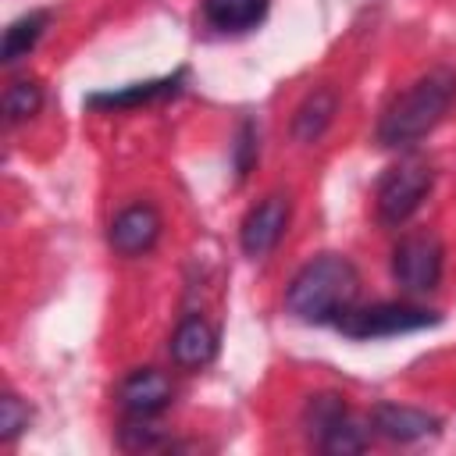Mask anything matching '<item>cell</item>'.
Masks as SVG:
<instances>
[{"label":"cell","mask_w":456,"mask_h":456,"mask_svg":"<svg viewBox=\"0 0 456 456\" xmlns=\"http://www.w3.org/2000/svg\"><path fill=\"white\" fill-rule=\"evenodd\" d=\"M289 214H292V203L285 192H271L264 196L246 217H242V228H239V242H242V253L246 256H267L285 228H289Z\"/></svg>","instance_id":"7"},{"label":"cell","mask_w":456,"mask_h":456,"mask_svg":"<svg viewBox=\"0 0 456 456\" xmlns=\"http://www.w3.org/2000/svg\"><path fill=\"white\" fill-rule=\"evenodd\" d=\"M114 253L121 256H142L153 249V242L160 239V214L153 203H132L125 207L114 221H110V232H107Z\"/></svg>","instance_id":"9"},{"label":"cell","mask_w":456,"mask_h":456,"mask_svg":"<svg viewBox=\"0 0 456 456\" xmlns=\"http://www.w3.org/2000/svg\"><path fill=\"white\" fill-rule=\"evenodd\" d=\"M306 424H310L317 449H324L331 456H349V452L367 449V428L349 417V406L335 392L314 395L306 403Z\"/></svg>","instance_id":"5"},{"label":"cell","mask_w":456,"mask_h":456,"mask_svg":"<svg viewBox=\"0 0 456 456\" xmlns=\"http://www.w3.org/2000/svg\"><path fill=\"white\" fill-rule=\"evenodd\" d=\"M46 21H50L46 11H28V14H21L18 21H11V25L4 28L0 61H4V64H14V61L28 57V50H32V46L39 43V36L46 32Z\"/></svg>","instance_id":"15"},{"label":"cell","mask_w":456,"mask_h":456,"mask_svg":"<svg viewBox=\"0 0 456 456\" xmlns=\"http://www.w3.org/2000/svg\"><path fill=\"white\" fill-rule=\"evenodd\" d=\"M171 399H175L171 378L153 367H139L118 385V403L128 417H157L160 410L171 406Z\"/></svg>","instance_id":"8"},{"label":"cell","mask_w":456,"mask_h":456,"mask_svg":"<svg viewBox=\"0 0 456 456\" xmlns=\"http://www.w3.org/2000/svg\"><path fill=\"white\" fill-rule=\"evenodd\" d=\"M442 267H445V249L435 232H413L399 239V246L392 249V278L410 296L435 292L442 281Z\"/></svg>","instance_id":"6"},{"label":"cell","mask_w":456,"mask_h":456,"mask_svg":"<svg viewBox=\"0 0 456 456\" xmlns=\"http://www.w3.org/2000/svg\"><path fill=\"white\" fill-rule=\"evenodd\" d=\"M39 107H43V89H39V82L18 78V82L7 86V93H4V118H7V125L28 121Z\"/></svg>","instance_id":"16"},{"label":"cell","mask_w":456,"mask_h":456,"mask_svg":"<svg viewBox=\"0 0 456 456\" xmlns=\"http://www.w3.org/2000/svg\"><path fill=\"white\" fill-rule=\"evenodd\" d=\"M438 324V314L428 306H413V303H374V306H353L338 317V331L360 342L370 338H392V335H406V331H420Z\"/></svg>","instance_id":"3"},{"label":"cell","mask_w":456,"mask_h":456,"mask_svg":"<svg viewBox=\"0 0 456 456\" xmlns=\"http://www.w3.org/2000/svg\"><path fill=\"white\" fill-rule=\"evenodd\" d=\"M150 420L153 417H128L121 428V445L125 449H157L164 442V431Z\"/></svg>","instance_id":"17"},{"label":"cell","mask_w":456,"mask_h":456,"mask_svg":"<svg viewBox=\"0 0 456 456\" xmlns=\"http://www.w3.org/2000/svg\"><path fill=\"white\" fill-rule=\"evenodd\" d=\"M167 349H171V360H175L178 367L200 370V367H207V363L217 356V331H214L203 317H185V321L175 328Z\"/></svg>","instance_id":"11"},{"label":"cell","mask_w":456,"mask_h":456,"mask_svg":"<svg viewBox=\"0 0 456 456\" xmlns=\"http://www.w3.org/2000/svg\"><path fill=\"white\" fill-rule=\"evenodd\" d=\"M456 100V75L449 68H435L420 75L410 89H403L378 121V142L388 150L420 142L452 107Z\"/></svg>","instance_id":"2"},{"label":"cell","mask_w":456,"mask_h":456,"mask_svg":"<svg viewBox=\"0 0 456 456\" xmlns=\"http://www.w3.org/2000/svg\"><path fill=\"white\" fill-rule=\"evenodd\" d=\"M370 428L392 442H420V438L438 435V417L417 406H403V403H378L370 410Z\"/></svg>","instance_id":"10"},{"label":"cell","mask_w":456,"mask_h":456,"mask_svg":"<svg viewBox=\"0 0 456 456\" xmlns=\"http://www.w3.org/2000/svg\"><path fill=\"white\" fill-rule=\"evenodd\" d=\"M431 185H435V171L424 160H399L395 167H388V175L378 185V200H374L381 224L395 228L406 217H413L417 207L428 200Z\"/></svg>","instance_id":"4"},{"label":"cell","mask_w":456,"mask_h":456,"mask_svg":"<svg viewBox=\"0 0 456 456\" xmlns=\"http://www.w3.org/2000/svg\"><path fill=\"white\" fill-rule=\"evenodd\" d=\"M182 78H185V71H175L157 82H139V86H128L118 93H96V96H89V107H139V103H150L160 96H175L182 89Z\"/></svg>","instance_id":"14"},{"label":"cell","mask_w":456,"mask_h":456,"mask_svg":"<svg viewBox=\"0 0 456 456\" xmlns=\"http://www.w3.org/2000/svg\"><path fill=\"white\" fill-rule=\"evenodd\" d=\"M25 428H28V406H25L14 392H7V395L0 399V438H4V442H14Z\"/></svg>","instance_id":"18"},{"label":"cell","mask_w":456,"mask_h":456,"mask_svg":"<svg viewBox=\"0 0 456 456\" xmlns=\"http://www.w3.org/2000/svg\"><path fill=\"white\" fill-rule=\"evenodd\" d=\"M271 0H203V18L217 32H249L264 21Z\"/></svg>","instance_id":"12"},{"label":"cell","mask_w":456,"mask_h":456,"mask_svg":"<svg viewBox=\"0 0 456 456\" xmlns=\"http://www.w3.org/2000/svg\"><path fill=\"white\" fill-rule=\"evenodd\" d=\"M360 271L342 253H321L296 271L285 289V306L306 324H338L346 310L356 306Z\"/></svg>","instance_id":"1"},{"label":"cell","mask_w":456,"mask_h":456,"mask_svg":"<svg viewBox=\"0 0 456 456\" xmlns=\"http://www.w3.org/2000/svg\"><path fill=\"white\" fill-rule=\"evenodd\" d=\"M335 107H338V96H335L328 86L314 89V93L296 107V114H292V135H296L299 142H317V139L324 135V128L331 125Z\"/></svg>","instance_id":"13"}]
</instances>
